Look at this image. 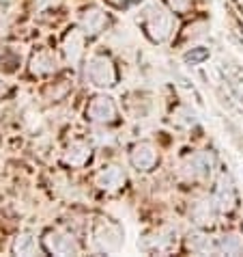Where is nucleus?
<instances>
[{
  "mask_svg": "<svg viewBox=\"0 0 243 257\" xmlns=\"http://www.w3.org/2000/svg\"><path fill=\"white\" fill-rule=\"evenodd\" d=\"M92 238H95V244L99 246V251L116 253L120 244H123V229L116 223H112V220L99 218L92 225Z\"/></svg>",
  "mask_w": 243,
  "mask_h": 257,
  "instance_id": "obj_1",
  "label": "nucleus"
},
{
  "mask_svg": "<svg viewBox=\"0 0 243 257\" xmlns=\"http://www.w3.org/2000/svg\"><path fill=\"white\" fill-rule=\"evenodd\" d=\"M86 76H88V80L95 84V87H114L116 84V67H114V63L110 56H106V54H97V56H92V59L88 61V67H86Z\"/></svg>",
  "mask_w": 243,
  "mask_h": 257,
  "instance_id": "obj_2",
  "label": "nucleus"
},
{
  "mask_svg": "<svg viewBox=\"0 0 243 257\" xmlns=\"http://www.w3.org/2000/svg\"><path fill=\"white\" fill-rule=\"evenodd\" d=\"M44 248L52 255H76L80 253V244L74 238V233L65 229H50L44 235Z\"/></svg>",
  "mask_w": 243,
  "mask_h": 257,
  "instance_id": "obj_3",
  "label": "nucleus"
},
{
  "mask_svg": "<svg viewBox=\"0 0 243 257\" xmlns=\"http://www.w3.org/2000/svg\"><path fill=\"white\" fill-rule=\"evenodd\" d=\"M144 31L157 44L168 39L170 33H172V18H170V13L153 7V9L148 11V16L144 18Z\"/></svg>",
  "mask_w": 243,
  "mask_h": 257,
  "instance_id": "obj_4",
  "label": "nucleus"
},
{
  "mask_svg": "<svg viewBox=\"0 0 243 257\" xmlns=\"http://www.w3.org/2000/svg\"><path fill=\"white\" fill-rule=\"evenodd\" d=\"M86 119L95 121V123H112L116 119V104L108 95L92 97L90 104L86 106Z\"/></svg>",
  "mask_w": 243,
  "mask_h": 257,
  "instance_id": "obj_5",
  "label": "nucleus"
},
{
  "mask_svg": "<svg viewBox=\"0 0 243 257\" xmlns=\"http://www.w3.org/2000/svg\"><path fill=\"white\" fill-rule=\"evenodd\" d=\"M213 203H216V208L220 212H232L234 208H237V190H234L228 175L220 177L216 192H213Z\"/></svg>",
  "mask_w": 243,
  "mask_h": 257,
  "instance_id": "obj_6",
  "label": "nucleus"
},
{
  "mask_svg": "<svg viewBox=\"0 0 243 257\" xmlns=\"http://www.w3.org/2000/svg\"><path fill=\"white\" fill-rule=\"evenodd\" d=\"M127 177H125V171L120 167H106L102 169L99 173L95 175V184L97 188H102L106 192H116L125 186Z\"/></svg>",
  "mask_w": 243,
  "mask_h": 257,
  "instance_id": "obj_7",
  "label": "nucleus"
},
{
  "mask_svg": "<svg viewBox=\"0 0 243 257\" xmlns=\"http://www.w3.org/2000/svg\"><path fill=\"white\" fill-rule=\"evenodd\" d=\"M211 169H213V156L211 154H194L183 164L185 175L192 177V180H204V177H209Z\"/></svg>",
  "mask_w": 243,
  "mask_h": 257,
  "instance_id": "obj_8",
  "label": "nucleus"
},
{
  "mask_svg": "<svg viewBox=\"0 0 243 257\" xmlns=\"http://www.w3.org/2000/svg\"><path fill=\"white\" fill-rule=\"evenodd\" d=\"M130 160L138 171H144L146 173V171L155 169V164H157V149L151 143H138V145L132 149Z\"/></svg>",
  "mask_w": 243,
  "mask_h": 257,
  "instance_id": "obj_9",
  "label": "nucleus"
},
{
  "mask_svg": "<svg viewBox=\"0 0 243 257\" xmlns=\"http://www.w3.org/2000/svg\"><path fill=\"white\" fill-rule=\"evenodd\" d=\"M108 26V16L99 9V7H88L82 13V28L86 35H99Z\"/></svg>",
  "mask_w": 243,
  "mask_h": 257,
  "instance_id": "obj_10",
  "label": "nucleus"
},
{
  "mask_svg": "<svg viewBox=\"0 0 243 257\" xmlns=\"http://www.w3.org/2000/svg\"><path fill=\"white\" fill-rule=\"evenodd\" d=\"M67 167H84L90 160V147L88 143L84 141H74L71 145L65 149V156H62Z\"/></svg>",
  "mask_w": 243,
  "mask_h": 257,
  "instance_id": "obj_11",
  "label": "nucleus"
},
{
  "mask_svg": "<svg viewBox=\"0 0 243 257\" xmlns=\"http://www.w3.org/2000/svg\"><path fill=\"white\" fill-rule=\"evenodd\" d=\"M56 71V56L48 50H39L30 59V74L34 76H48Z\"/></svg>",
  "mask_w": 243,
  "mask_h": 257,
  "instance_id": "obj_12",
  "label": "nucleus"
},
{
  "mask_svg": "<svg viewBox=\"0 0 243 257\" xmlns=\"http://www.w3.org/2000/svg\"><path fill=\"white\" fill-rule=\"evenodd\" d=\"M190 216L200 227L213 225V218H216V203L213 201H196L190 210Z\"/></svg>",
  "mask_w": 243,
  "mask_h": 257,
  "instance_id": "obj_13",
  "label": "nucleus"
},
{
  "mask_svg": "<svg viewBox=\"0 0 243 257\" xmlns=\"http://www.w3.org/2000/svg\"><path fill=\"white\" fill-rule=\"evenodd\" d=\"M174 242V231L170 229H160L155 231L153 235H148L146 242H144V251H151V253H162V251H168Z\"/></svg>",
  "mask_w": 243,
  "mask_h": 257,
  "instance_id": "obj_14",
  "label": "nucleus"
},
{
  "mask_svg": "<svg viewBox=\"0 0 243 257\" xmlns=\"http://www.w3.org/2000/svg\"><path fill=\"white\" fill-rule=\"evenodd\" d=\"M216 253L239 255L243 253V235L241 233H224L216 238Z\"/></svg>",
  "mask_w": 243,
  "mask_h": 257,
  "instance_id": "obj_15",
  "label": "nucleus"
},
{
  "mask_svg": "<svg viewBox=\"0 0 243 257\" xmlns=\"http://www.w3.org/2000/svg\"><path fill=\"white\" fill-rule=\"evenodd\" d=\"M82 48H84V39H82V33L78 31H71L67 37H65V54L71 63H78L82 56Z\"/></svg>",
  "mask_w": 243,
  "mask_h": 257,
  "instance_id": "obj_16",
  "label": "nucleus"
},
{
  "mask_svg": "<svg viewBox=\"0 0 243 257\" xmlns=\"http://www.w3.org/2000/svg\"><path fill=\"white\" fill-rule=\"evenodd\" d=\"M13 253L16 255H34L37 253V240L30 231H24L20 233L16 242H13Z\"/></svg>",
  "mask_w": 243,
  "mask_h": 257,
  "instance_id": "obj_17",
  "label": "nucleus"
},
{
  "mask_svg": "<svg viewBox=\"0 0 243 257\" xmlns=\"http://www.w3.org/2000/svg\"><path fill=\"white\" fill-rule=\"evenodd\" d=\"M188 248L192 253H216V238H206V235H190Z\"/></svg>",
  "mask_w": 243,
  "mask_h": 257,
  "instance_id": "obj_18",
  "label": "nucleus"
},
{
  "mask_svg": "<svg viewBox=\"0 0 243 257\" xmlns=\"http://www.w3.org/2000/svg\"><path fill=\"white\" fill-rule=\"evenodd\" d=\"M172 123H176V125H192L194 123V115L188 110V108H176L174 112H172Z\"/></svg>",
  "mask_w": 243,
  "mask_h": 257,
  "instance_id": "obj_19",
  "label": "nucleus"
},
{
  "mask_svg": "<svg viewBox=\"0 0 243 257\" xmlns=\"http://www.w3.org/2000/svg\"><path fill=\"white\" fill-rule=\"evenodd\" d=\"M209 59V50H204V48H192L188 54H185V61L192 63V65H198V63H202Z\"/></svg>",
  "mask_w": 243,
  "mask_h": 257,
  "instance_id": "obj_20",
  "label": "nucleus"
},
{
  "mask_svg": "<svg viewBox=\"0 0 243 257\" xmlns=\"http://www.w3.org/2000/svg\"><path fill=\"white\" fill-rule=\"evenodd\" d=\"M168 5L172 7L174 13H183V11H188L192 7V0H168Z\"/></svg>",
  "mask_w": 243,
  "mask_h": 257,
  "instance_id": "obj_21",
  "label": "nucleus"
},
{
  "mask_svg": "<svg viewBox=\"0 0 243 257\" xmlns=\"http://www.w3.org/2000/svg\"><path fill=\"white\" fill-rule=\"evenodd\" d=\"M58 0H34V7H37V11L46 9V7H54Z\"/></svg>",
  "mask_w": 243,
  "mask_h": 257,
  "instance_id": "obj_22",
  "label": "nucleus"
},
{
  "mask_svg": "<svg viewBox=\"0 0 243 257\" xmlns=\"http://www.w3.org/2000/svg\"><path fill=\"white\" fill-rule=\"evenodd\" d=\"M110 5H114V7H125V5H130L132 0H108Z\"/></svg>",
  "mask_w": 243,
  "mask_h": 257,
  "instance_id": "obj_23",
  "label": "nucleus"
},
{
  "mask_svg": "<svg viewBox=\"0 0 243 257\" xmlns=\"http://www.w3.org/2000/svg\"><path fill=\"white\" fill-rule=\"evenodd\" d=\"M6 11H9V7H6V5H2V3H0V20H2V18L6 16Z\"/></svg>",
  "mask_w": 243,
  "mask_h": 257,
  "instance_id": "obj_24",
  "label": "nucleus"
},
{
  "mask_svg": "<svg viewBox=\"0 0 243 257\" xmlns=\"http://www.w3.org/2000/svg\"><path fill=\"white\" fill-rule=\"evenodd\" d=\"M6 91H9V89H6V84H2V82H0V97H2V95L6 93Z\"/></svg>",
  "mask_w": 243,
  "mask_h": 257,
  "instance_id": "obj_25",
  "label": "nucleus"
}]
</instances>
